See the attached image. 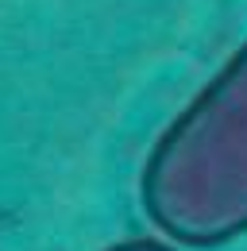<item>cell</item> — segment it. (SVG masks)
<instances>
[{
	"instance_id": "cell-1",
	"label": "cell",
	"mask_w": 247,
	"mask_h": 251,
	"mask_svg": "<svg viewBox=\"0 0 247 251\" xmlns=\"http://www.w3.org/2000/svg\"><path fill=\"white\" fill-rule=\"evenodd\" d=\"M139 201L174 248L247 236V43L162 127L139 174Z\"/></svg>"
},
{
	"instance_id": "cell-2",
	"label": "cell",
	"mask_w": 247,
	"mask_h": 251,
	"mask_svg": "<svg viewBox=\"0 0 247 251\" xmlns=\"http://www.w3.org/2000/svg\"><path fill=\"white\" fill-rule=\"evenodd\" d=\"M104 251H182V248H174L170 240H154V236H131L120 244H108Z\"/></svg>"
}]
</instances>
